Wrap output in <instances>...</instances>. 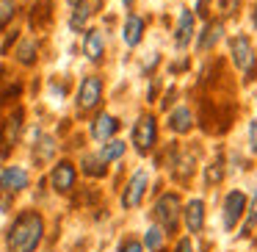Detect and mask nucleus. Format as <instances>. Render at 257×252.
<instances>
[{
  "instance_id": "17",
  "label": "nucleus",
  "mask_w": 257,
  "mask_h": 252,
  "mask_svg": "<svg viewBox=\"0 0 257 252\" xmlns=\"http://www.w3.org/2000/svg\"><path fill=\"white\" fill-rule=\"evenodd\" d=\"M221 34H224L221 23H207L205 31H202V36H199V50H210V47H216L218 42H221Z\"/></svg>"
},
{
  "instance_id": "16",
  "label": "nucleus",
  "mask_w": 257,
  "mask_h": 252,
  "mask_svg": "<svg viewBox=\"0 0 257 252\" xmlns=\"http://www.w3.org/2000/svg\"><path fill=\"white\" fill-rule=\"evenodd\" d=\"M89 17H91V6H89V3H86V0L75 3L72 14H69V28H72L75 34H78V31H83L86 23H89Z\"/></svg>"
},
{
  "instance_id": "7",
  "label": "nucleus",
  "mask_w": 257,
  "mask_h": 252,
  "mask_svg": "<svg viewBox=\"0 0 257 252\" xmlns=\"http://www.w3.org/2000/svg\"><path fill=\"white\" fill-rule=\"evenodd\" d=\"M75 180H78V169L72 161H58L50 172V186L56 194H69L75 189Z\"/></svg>"
},
{
  "instance_id": "1",
  "label": "nucleus",
  "mask_w": 257,
  "mask_h": 252,
  "mask_svg": "<svg viewBox=\"0 0 257 252\" xmlns=\"http://www.w3.org/2000/svg\"><path fill=\"white\" fill-rule=\"evenodd\" d=\"M45 238V219L36 211H20L9 224L6 246L9 252H36Z\"/></svg>"
},
{
  "instance_id": "4",
  "label": "nucleus",
  "mask_w": 257,
  "mask_h": 252,
  "mask_svg": "<svg viewBox=\"0 0 257 252\" xmlns=\"http://www.w3.org/2000/svg\"><path fill=\"white\" fill-rule=\"evenodd\" d=\"M158 141V122L155 117H150V114H144V117H139V122L133 125V147L139 155H147V152L155 147Z\"/></svg>"
},
{
  "instance_id": "28",
  "label": "nucleus",
  "mask_w": 257,
  "mask_h": 252,
  "mask_svg": "<svg viewBox=\"0 0 257 252\" xmlns=\"http://www.w3.org/2000/svg\"><path fill=\"white\" fill-rule=\"evenodd\" d=\"M133 3H136V0H122V6H124V9H130Z\"/></svg>"
},
{
  "instance_id": "27",
  "label": "nucleus",
  "mask_w": 257,
  "mask_h": 252,
  "mask_svg": "<svg viewBox=\"0 0 257 252\" xmlns=\"http://www.w3.org/2000/svg\"><path fill=\"white\" fill-rule=\"evenodd\" d=\"M174 252H194V244H191V238H180V244H177V249Z\"/></svg>"
},
{
  "instance_id": "19",
  "label": "nucleus",
  "mask_w": 257,
  "mask_h": 252,
  "mask_svg": "<svg viewBox=\"0 0 257 252\" xmlns=\"http://www.w3.org/2000/svg\"><path fill=\"white\" fill-rule=\"evenodd\" d=\"M124 150H127V144L124 141H119V139H108V144L102 147L97 155H100V161L102 163H111V161H116V158H122L124 155Z\"/></svg>"
},
{
  "instance_id": "26",
  "label": "nucleus",
  "mask_w": 257,
  "mask_h": 252,
  "mask_svg": "<svg viewBox=\"0 0 257 252\" xmlns=\"http://www.w3.org/2000/svg\"><path fill=\"white\" fill-rule=\"evenodd\" d=\"M249 147H251V152H257V117L249 125Z\"/></svg>"
},
{
  "instance_id": "21",
  "label": "nucleus",
  "mask_w": 257,
  "mask_h": 252,
  "mask_svg": "<svg viewBox=\"0 0 257 252\" xmlns=\"http://www.w3.org/2000/svg\"><path fill=\"white\" fill-rule=\"evenodd\" d=\"M53 155H56V141H53L50 136H42L39 147H34V158L39 163H45V161H50Z\"/></svg>"
},
{
  "instance_id": "5",
  "label": "nucleus",
  "mask_w": 257,
  "mask_h": 252,
  "mask_svg": "<svg viewBox=\"0 0 257 252\" xmlns=\"http://www.w3.org/2000/svg\"><path fill=\"white\" fill-rule=\"evenodd\" d=\"M152 213H155L161 230L174 233V227H177V219H180V197H177V194H163L161 200H158V205H155V211H152Z\"/></svg>"
},
{
  "instance_id": "6",
  "label": "nucleus",
  "mask_w": 257,
  "mask_h": 252,
  "mask_svg": "<svg viewBox=\"0 0 257 252\" xmlns=\"http://www.w3.org/2000/svg\"><path fill=\"white\" fill-rule=\"evenodd\" d=\"M31 186V175L25 166H6L0 172V194H20Z\"/></svg>"
},
{
  "instance_id": "3",
  "label": "nucleus",
  "mask_w": 257,
  "mask_h": 252,
  "mask_svg": "<svg viewBox=\"0 0 257 252\" xmlns=\"http://www.w3.org/2000/svg\"><path fill=\"white\" fill-rule=\"evenodd\" d=\"M102 89H105V86H102L100 75H86L78 86V95H75V108H78V114L94 111L102 103Z\"/></svg>"
},
{
  "instance_id": "10",
  "label": "nucleus",
  "mask_w": 257,
  "mask_h": 252,
  "mask_svg": "<svg viewBox=\"0 0 257 252\" xmlns=\"http://www.w3.org/2000/svg\"><path fill=\"white\" fill-rule=\"evenodd\" d=\"M194 31H196V14H194V9H180L177 28H174V45H177V47H188L191 39H194Z\"/></svg>"
},
{
  "instance_id": "13",
  "label": "nucleus",
  "mask_w": 257,
  "mask_h": 252,
  "mask_svg": "<svg viewBox=\"0 0 257 252\" xmlns=\"http://www.w3.org/2000/svg\"><path fill=\"white\" fill-rule=\"evenodd\" d=\"M144 28H147L144 17H139V14L130 12L127 17H124V25H122V42L127 47H139L141 39H144Z\"/></svg>"
},
{
  "instance_id": "15",
  "label": "nucleus",
  "mask_w": 257,
  "mask_h": 252,
  "mask_svg": "<svg viewBox=\"0 0 257 252\" xmlns=\"http://www.w3.org/2000/svg\"><path fill=\"white\" fill-rule=\"evenodd\" d=\"M169 128L174 130V133H188L191 128H194V114L188 111V108H177V111L169 114Z\"/></svg>"
},
{
  "instance_id": "22",
  "label": "nucleus",
  "mask_w": 257,
  "mask_h": 252,
  "mask_svg": "<svg viewBox=\"0 0 257 252\" xmlns=\"http://www.w3.org/2000/svg\"><path fill=\"white\" fill-rule=\"evenodd\" d=\"M80 166H83V172L91 175V178H102V175H105V163L100 161V155H86L83 161H80Z\"/></svg>"
},
{
  "instance_id": "24",
  "label": "nucleus",
  "mask_w": 257,
  "mask_h": 252,
  "mask_svg": "<svg viewBox=\"0 0 257 252\" xmlns=\"http://www.w3.org/2000/svg\"><path fill=\"white\" fill-rule=\"evenodd\" d=\"M116 252H144V244H141V241H136V238H127V241H122V244H119Z\"/></svg>"
},
{
  "instance_id": "12",
  "label": "nucleus",
  "mask_w": 257,
  "mask_h": 252,
  "mask_svg": "<svg viewBox=\"0 0 257 252\" xmlns=\"http://www.w3.org/2000/svg\"><path fill=\"white\" fill-rule=\"evenodd\" d=\"M116 130H119V119L116 117H111V114H97V117L91 119L89 133H91L94 141H108V139H113Z\"/></svg>"
},
{
  "instance_id": "23",
  "label": "nucleus",
  "mask_w": 257,
  "mask_h": 252,
  "mask_svg": "<svg viewBox=\"0 0 257 252\" xmlns=\"http://www.w3.org/2000/svg\"><path fill=\"white\" fill-rule=\"evenodd\" d=\"M161 244H163V230L161 227H150V230H147V235H144V246L150 252H158V249H161Z\"/></svg>"
},
{
  "instance_id": "30",
  "label": "nucleus",
  "mask_w": 257,
  "mask_h": 252,
  "mask_svg": "<svg viewBox=\"0 0 257 252\" xmlns=\"http://www.w3.org/2000/svg\"><path fill=\"white\" fill-rule=\"evenodd\" d=\"M67 3H69V6H75V3H80V0H67Z\"/></svg>"
},
{
  "instance_id": "8",
  "label": "nucleus",
  "mask_w": 257,
  "mask_h": 252,
  "mask_svg": "<svg viewBox=\"0 0 257 252\" xmlns=\"http://www.w3.org/2000/svg\"><path fill=\"white\" fill-rule=\"evenodd\" d=\"M147 186H150V175H147V169H139V172L127 180V186H124L122 208H139L141 200H144V194H147Z\"/></svg>"
},
{
  "instance_id": "11",
  "label": "nucleus",
  "mask_w": 257,
  "mask_h": 252,
  "mask_svg": "<svg viewBox=\"0 0 257 252\" xmlns=\"http://www.w3.org/2000/svg\"><path fill=\"white\" fill-rule=\"evenodd\" d=\"M83 56L89 58L91 64L102 61V56H105V36H102V31L86 28V34H83Z\"/></svg>"
},
{
  "instance_id": "20",
  "label": "nucleus",
  "mask_w": 257,
  "mask_h": 252,
  "mask_svg": "<svg viewBox=\"0 0 257 252\" xmlns=\"http://www.w3.org/2000/svg\"><path fill=\"white\" fill-rule=\"evenodd\" d=\"M17 17V0H0V31H6Z\"/></svg>"
},
{
  "instance_id": "14",
  "label": "nucleus",
  "mask_w": 257,
  "mask_h": 252,
  "mask_svg": "<svg viewBox=\"0 0 257 252\" xmlns=\"http://www.w3.org/2000/svg\"><path fill=\"white\" fill-rule=\"evenodd\" d=\"M183 216H185V227H188V233L191 235L199 233V230L205 227V202H202V200H191L188 205H185Z\"/></svg>"
},
{
  "instance_id": "29",
  "label": "nucleus",
  "mask_w": 257,
  "mask_h": 252,
  "mask_svg": "<svg viewBox=\"0 0 257 252\" xmlns=\"http://www.w3.org/2000/svg\"><path fill=\"white\" fill-rule=\"evenodd\" d=\"M251 23H254V28H257V6H254V14H251Z\"/></svg>"
},
{
  "instance_id": "18",
  "label": "nucleus",
  "mask_w": 257,
  "mask_h": 252,
  "mask_svg": "<svg viewBox=\"0 0 257 252\" xmlns=\"http://www.w3.org/2000/svg\"><path fill=\"white\" fill-rule=\"evenodd\" d=\"M36 53H39V47H36V39H23L14 56H17L20 64H25V67H34V64H36Z\"/></svg>"
},
{
  "instance_id": "25",
  "label": "nucleus",
  "mask_w": 257,
  "mask_h": 252,
  "mask_svg": "<svg viewBox=\"0 0 257 252\" xmlns=\"http://www.w3.org/2000/svg\"><path fill=\"white\" fill-rule=\"evenodd\" d=\"M254 224H257V200H254V205H251V211H249V219H246V224H243V230H240V235H249Z\"/></svg>"
},
{
  "instance_id": "9",
  "label": "nucleus",
  "mask_w": 257,
  "mask_h": 252,
  "mask_svg": "<svg viewBox=\"0 0 257 252\" xmlns=\"http://www.w3.org/2000/svg\"><path fill=\"white\" fill-rule=\"evenodd\" d=\"M243 211H246V194L243 191H229L227 200H224V211H221L224 230H235V224L243 219Z\"/></svg>"
},
{
  "instance_id": "2",
  "label": "nucleus",
  "mask_w": 257,
  "mask_h": 252,
  "mask_svg": "<svg viewBox=\"0 0 257 252\" xmlns=\"http://www.w3.org/2000/svg\"><path fill=\"white\" fill-rule=\"evenodd\" d=\"M229 56H232L235 69H240L249 80L254 78V72H257V53H254V45H251L249 36L235 34L232 39H229Z\"/></svg>"
}]
</instances>
